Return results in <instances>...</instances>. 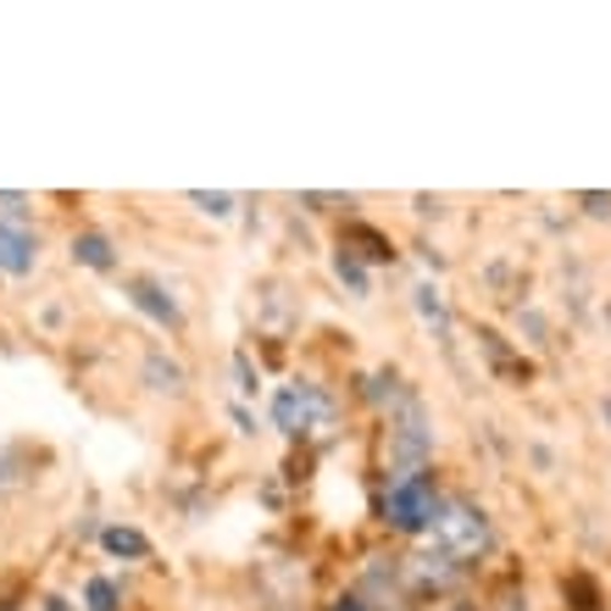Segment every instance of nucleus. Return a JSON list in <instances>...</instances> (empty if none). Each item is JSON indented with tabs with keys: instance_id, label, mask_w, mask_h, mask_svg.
<instances>
[{
	"instance_id": "nucleus-1",
	"label": "nucleus",
	"mask_w": 611,
	"mask_h": 611,
	"mask_svg": "<svg viewBox=\"0 0 611 611\" xmlns=\"http://www.w3.org/2000/svg\"><path fill=\"white\" fill-rule=\"evenodd\" d=\"M433 540L451 562H473L489 551V517L473 506V500H440V517H433Z\"/></svg>"
},
{
	"instance_id": "nucleus-2",
	"label": "nucleus",
	"mask_w": 611,
	"mask_h": 611,
	"mask_svg": "<svg viewBox=\"0 0 611 611\" xmlns=\"http://www.w3.org/2000/svg\"><path fill=\"white\" fill-rule=\"evenodd\" d=\"M384 517L395 522L400 534L433 529V517H440V495H433V478H428V473H395L389 489H384Z\"/></svg>"
},
{
	"instance_id": "nucleus-3",
	"label": "nucleus",
	"mask_w": 611,
	"mask_h": 611,
	"mask_svg": "<svg viewBox=\"0 0 611 611\" xmlns=\"http://www.w3.org/2000/svg\"><path fill=\"white\" fill-rule=\"evenodd\" d=\"M433 451V433H428V417L417 406V395H400V417L389 428V456H395V473H422Z\"/></svg>"
},
{
	"instance_id": "nucleus-4",
	"label": "nucleus",
	"mask_w": 611,
	"mask_h": 611,
	"mask_svg": "<svg viewBox=\"0 0 611 611\" xmlns=\"http://www.w3.org/2000/svg\"><path fill=\"white\" fill-rule=\"evenodd\" d=\"M273 417H279L284 433H328V428H333V406H328V395L312 389V384H290V389H279Z\"/></svg>"
},
{
	"instance_id": "nucleus-5",
	"label": "nucleus",
	"mask_w": 611,
	"mask_h": 611,
	"mask_svg": "<svg viewBox=\"0 0 611 611\" xmlns=\"http://www.w3.org/2000/svg\"><path fill=\"white\" fill-rule=\"evenodd\" d=\"M39 256V239L23 223H0V273H29Z\"/></svg>"
},
{
	"instance_id": "nucleus-6",
	"label": "nucleus",
	"mask_w": 611,
	"mask_h": 611,
	"mask_svg": "<svg viewBox=\"0 0 611 611\" xmlns=\"http://www.w3.org/2000/svg\"><path fill=\"white\" fill-rule=\"evenodd\" d=\"M128 295H134V306H139V312H150L156 323H167V328H179V306H172V295H161V284L139 279V284H128Z\"/></svg>"
},
{
	"instance_id": "nucleus-7",
	"label": "nucleus",
	"mask_w": 611,
	"mask_h": 611,
	"mask_svg": "<svg viewBox=\"0 0 611 611\" xmlns=\"http://www.w3.org/2000/svg\"><path fill=\"white\" fill-rule=\"evenodd\" d=\"M462 578V567H451V556L440 551V556H417L411 562V584H422V589H451Z\"/></svg>"
},
{
	"instance_id": "nucleus-8",
	"label": "nucleus",
	"mask_w": 611,
	"mask_h": 611,
	"mask_svg": "<svg viewBox=\"0 0 611 611\" xmlns=\"http://www.w3.org/2000/svg\"><path fill=\"white\" fill-rule=\"evenodd\" d=\"M72 256L83 261V268H95V273H112V268H117V256H112V245H106L101 234H78V239H72Z\"/></svg>"
},
{
	"instance_id": "nucleus-9",
	"label": "nucleus",
	"mask_w": 611,
	"mask_h": 611,
	"mask_svg": "<svg viewBox=\"0 0 611 611\" xmlns=\"http://www.w3.org/2000/svg\"><path fill=\"white\" fill-rule=\"evenodd\" d=\"M106 551H117V556H150V540L134 534V529H106Z\"/></svg>"
},
{
	"instance_id": "nucleus-10",
	"label": "nucleus",
	"mask_w": 611,
	"mask_h": 611,
	"mask_svg": "<svg viewBox=\"0 0 611 611\" xmlns=\"http://www.w3.org/2000/svg\"><path fill=\"white\" fill-rule=\"evenodd\" d=\"M333 273H339L344 284H351L357 295H367V273H362V261H357L351 250H339V256H333Z\"/></svg>"
},
{
	"instance_id": "nucleus-11",
	"label": "nucleus",
	"mask_w": 611,
	"mask_h": 611,
	"mask_svg": "<svg viewBox=\"0 0 611 611\" xmlns=\"http://www.w3.org/2000/svg\"><path fill=\"white\" fill-rule=\"evenodd\" d=\"M417 312H422L428 323H440V328H445V301H440V290H428V284H422V290H417Z\"/></svg>"
},
{
	"instance_id": "nucleus-12",
	"label": "nucleus",
	"mask_w": 611,
	"mask_h": 611,
	"mask_svg": "<svg viewBox=\"0 0 611 611\" xmlns=\"http://www.w3.org/2000/svg\"><path fill=\"white\" fill-rule=\"evenodd\" d=\"M351 239H362V245H367L362 256H373V261H389V256H395V250H389V239H384V234H373V228H351Z\"/></svg>"
},
{
	"instance_id": "nucleus-13",
	"label": "nucleus",
	"mask_w": 611,
	"mask_h": 611,
	"mask_svg": "<svg viewBox=\"0 0 611 611\" xmlns=\"http://www.w3.org/2000/svg\"><path fill=\"white\" fill-rule=\"evenodd\" d=\"M90 611H117V584L95 578V584H90Z\"/></svg>"
},
{
	"instance_id": "nucleus-14",
	"label": "nucleus",
	"mask_w": 611,
	"mask_h": 611,
	"mask_svg": "<svg viewBox=\"0 0 611 611\" xmlns=\"http://www.w3.org/2000/svg\"><path fill=\"white\" fill-rule=\"evenodd\" d=\"M145 373L156 378V389H179V378H184L179 367H172V362H161V357H150V367H145Z\"/></svg>"
},
{
	"instance_id": "nucleus-15",
	"label": "nucleus",
	"mask_w": 611,
	"mask_h": 611,
	"mask_svg": "<svg viewBox=\"0 0 611 611\" xmlns=\"http://www.w3.org/2000/svg\"><path fill=\"white\" fill-rule=\"evenodd\" d=\"M190 201H195L201 212H212V217H228V212H234V195H201V190H195Z\"/></svg>"
},
{
	"instance_id": "nucleus-16",
	"label": "nucleus",
	"mask_w": 611,
	"mask_h": 611,
	"mask_svg": "<svg viewBox=\"0 0 611 611\" xmlns=\"http://www.w3.org/2000/svg\"><path fill=\"white\" fill-rule=\"evenodd\" d=\"M0 217H12V223H23V195H0Z\"/></svg>"
},
{
	"instance_id": "nucleus-17",
	"label": "nucleus",
	"mask_w": 611,
	"mask_h": 611,
	"mask_svg": "<svg viewBox=\"0 0 611 611\" xmlns=\"http://www.w3.org/2000/svg\"><path fill=\"white\" fill-rule=\"evenodd\" d=\"M333 611H367V606H362V600H357V595H344V600H339V606H333Z\"/></svg>"
},
{
	"instance_id": "nucleus-18",
	"label": "nucleus",
	"mask_w": 611,
	"mask_h": 611,
	"mask_svg": "<svg viewBox=\"0 0 611 611\" xmlns=\"http://www.w3.org/2000/svg\"><path fill=\"white\" fill-rule=\"evenodd\" d=\"M451 611H467V606H451Z\"/></svg>"
}]
</instances>
